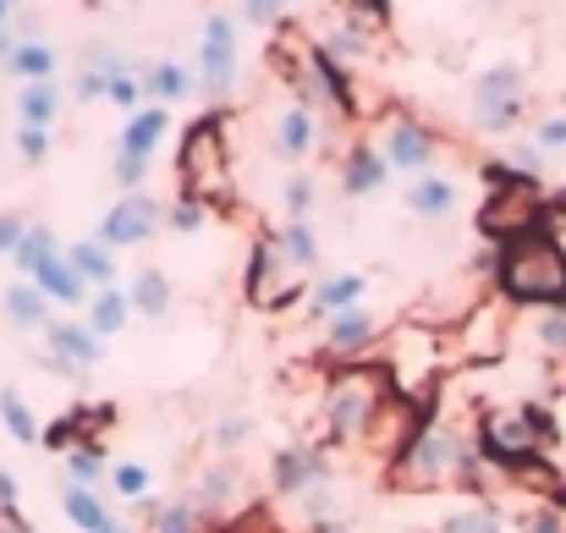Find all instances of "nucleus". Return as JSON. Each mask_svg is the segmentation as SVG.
Segmentation results:
<instances>
[{
    "label": "nucleus",
    "instance_id": "6e6552de",
    "mask_svg": "<svg viewBox=\"0 0 566 533\" xmlns=\"http://www.w3.org/2000/svg\"><path fill=\"white\" fill-rule=\"evenodd\" d=\"M314 286L303 281V270L275 248V237H264L259 248H253V259H248V303L259 309V314H281V309H292V303H303Z\"/></svg>",
    "mask_w": 566,
    "mask_h": 533
},
{
    "label": "nucleus",
    "instance_id": "37998d69",
    "mask_svg": "<svg viewBox=\"0 0 566 533\" xmlns=\"http://www.w3.org/2000/svg\"><path fill=\"white\" fill-rule=\"evenodd\" d=\"M281 198H286V215H292V220H308V215H314V203H319V187H314L308 177H292Z\"/></svg>",
    "mask_w": 566,
    "mask_h": 533
},
{
    "label": "nucleus",
    "instance_id": "bf43d9fd",
    "mask_svg": "<svg viewBox=\"0 0 566 533\" xmlns=\"http://www.w3.org/2000/svg\"><path fill=\"white\" fill-rule=\"evenodd\" d=\"M286 6H292V0H275V17H281V11H286Z\"/></svg>",
    "mask_w": 566,
    "mask_h": 533
},
{
    "label": "nucleus",
    "instance_id": "864d4df0",
    "mask_svg": "<svg viewBox=\"0 0 566 533\" xmlns=\"http://www.w3.org/2000/svg\"><path fill=\"white\" fill-rule=\"evenodd\" d=\"M144 177H149V166H144V160H116V181H122L127 192H138Z\"/></svg>",
    "mask_w": 566,
    "mask_h": 533
},
{
    "label": "nucleus",
    "instance_id": "58836bf2",
    "mask_svg": "<svg viewBox=\"0 0 566 533\" xmlns=\"http://www.w3.org/2000/svg\"><path fill=\"white\" fill-rule=\"evenodd\" d=\"M209 215H214L209 203H198V198H188V192H177V198H171V209H166V226H171V231H182V237H198V231L209 226Z\"/></svg>",
    "mask_w": 566,
    "mask_h": 533
},
{
    "label": "nucleus",
    "instance_id": "4be33fe9",
    "mask_svg": "<svg viewBox=\"0 0 566 533\" xmlns=\"http://www.w3.org/2000/svg\"><path fill=\"white\" fill-rule=\"evenodd\" d=\"M33 286L50 297V303H61V309H77L83 297H88V281L77 275V264L66 259V253H55V259H44L39 270H33Z\"/></svg>",
    "mask_w": 566,
    "mask_h": 533
},
{
    "label": "nucleus",
    "instance_id": "e433bc0d",
    "mask_svg": "<svg viewBox=\"0 0 566 533\" xmlns=\"http://www.w3.org/2000/svg\"><path fill=\"white\" fill-rule=\"evenodd\" d=\"M66 479L83 484V490H99V479H111L105 451H99V446H77V451H66Z\"/></svg>",
    "mask_w": 566,
    "mask_h": 533
},
{
    "label": "nucleus",
    "instance_id": "9d476101",
    "mask_svg": "<svg viewBox=\"0 0 566 533\" xmlns=\"http://www.w3.org/2000/svg\"><path fill=\"white\" fill-rule=\"evenodd\" d=\"M379 155L390 160V171H407V177H423L440 155V138L412 116V111H390L385 116V133H379Z\"/></svg>",
    "mask_w": 566,
    "mask_h": 533
},
{
    "label": "nucleus",
    "instance_id": "aec40b11",
    "mask_svg": "<svg viewBox=\"0 0 566 533\" xmlns=\"http://www.w3.org/2000/svg\"><path fill=\"white\" fill-rule=\"evenodd\" d=\"M61 512L77 523V533H133L94 490H83V484H72V479L61 484Z\"/></svg>",
    "mask_w": 566,
    "mask_h": 533
},
{
    "label": "nucleus",
    "instance_id": "dca6fc26",
    "mask_svg": "<svg viewBox=\"0 0 566 533\" xmlns=\"http://www.w3.org/2000/svg\"><path fill=\"white\" fill-rule=\"evenodd\" d=\"M166 133H171V111L166 105H144L138 116H127V127H122V144H116V160H155V149L166 144Z\"/></svg>",
    "mask_w": 566,
    "mask_h": 533
},
{
    "label": "nucleus",
    "instance_id": "8fccbe9b",
    "mask_svg": "<svg viewBox=\"0 0 566 533\" xmlns=\"http://www.w3.org/2000/svg\"><path fill=\"white\" fill-rule=\"evenodd\" d=\"M22 237H28V220L17 209H0V253H17Z\"/></svg>",
    "mask_w": 566,
    "mask_h": 533
},
{
    "label": "nucleus",
    "instance_id": "13d9d810",
    "mask_svg": "<svg viewBox=\"0 0 566 533\" xmlns=\"http://www.w3.org/2000/svg\"><path fill=\"white\" fill-rule=\"evenodd\" d=\"M314 533H347V523H336V518H331V523H319Z\"/></svg>",
    "mask_w": 566,
    "mask_h": 533
},
{
    "label": "nucleus",
    "instance_id": "72a5a7b5",
    "mask_svg": "<svg viewBox=\"0 0 566 533\" xmlns=\"http://www.w3.org/2000/svg\"><path fill=\"white\" fill-rule=\"evenodd\" d=\"M0 424L11 429V440H17V446H39V440H44V429H39V418L28 412V401H22V396H17L11 385L0 390Z\"/></svg>",
    "mask_w": 566,
    "mask_h": 533
},
{
    "label": "nucleus",
    "instance_id": "20e7f679",
    "mask_svg": "<svg viewBox=\"0 0 566 533\" xmlns=\"http://www.w3.org/2000/svg\"><path fill=\"white\" fill-rule=\"evenodd\" d=\"M177 181H182L177 192H188L209 209L237 203V192H231V144H226V116L220 111L198 116L188 127V138L177 149Z\"/></svg>",
    "mask_w": 566,
    "mask_h": 533
},
{
    "label": "nucleus",
    "instance_id": "473e14b6",
    "mask_svg": "<svg viewBox=\"0 0 566 533\" xmlns=\"http://www.w3.org/2000/svg\"><path fill=\"white\" fill-rule=\"evenodd\" d=\"M275 248H281L297 270H314V264H319V237H314L308 220H286V226L275 231Z\"/></svg>",
    "mask_w": 566,
    "mask_h": 533
},
{
    "label": "nucleus",
    "instance_id": "603ef678",
    "mask_svg": "<svg viewBox=\"0 0 566 533\" xmlns=\"http://www.w3.org/2000/svg\"><path fill=\"white\" fill-rule=\"evenodd\" d=\"M17 495H22L17 473H6V468H0V518H22V512H17Z\"/></svg>",
    "mask_w": 566,
    "mask_h": 533
},
{
    "label": "nucleus",
    "instance_id": "423d86ee",
    "mask_svg": "<svg viewBox=\"0 0 566 533\" xmlns=\"http://www.w3.org/2000/svg\"><path fill=\"white\" fill-rule=\"evenodd\" d=\"M551 440H556V424L539 407H495L479 418V457L495 468H528L545 457Z\"/></svg>",
    "mask_w": 566,
    "mask_h": 533
},
{
    "label": "nucleus",
    "instance_id": "a19ab883",
    "mask_svg": "<svg viewBox=\"0 0 566 533\" xmlns=\"http://www.w3.org/2000/svg\"><path fill=\"white\" fill-rule=\"evenodd\" d=\"M523 116H528V100H512V105H473V122H479L484 133H512Z\"/></svg>",
    "mask_w": 566,
    "mask_h": 533
},
{
    "label": "nucleus",
    "instance_id": "c03bdc74",
    "mask_svg": "<svg viewBox=\"0 0 566 533\" xmlns=\"http://www.w3.org/2000/svg\"><path fill=\"white\" fill-rule=\"evenodd\" d=\"M133 66H138V61H133ZM144 100H149V94H144L138 72H127V77H116V83H111V105H116V111L138 116V111H144Z\"/></svg>",
    "mask_w": 566,
    "mask_h": 533
},
{
    "label": "nucleus",
    "instance_id": "4d7b16f0",
    "mask_svg": "<svg viewBox=\"0 0 566 533\" xmlns=\"http://www.w3.org/2000/svg\"><path fill=\"white\" fill-rule=\"evenodd\" d=\"M11 11H17V6H11V0H0V33L11 28Z\"/></svg>",
    "mask_w": 566,
    "mask_h": 533
},
{
    "label": "nucleus",
    "instance_id": "a878e982",
    "mask_svg": "<svg viewBox=\"0 0 566 533\" xmlns=\"http://www.w3.org/2000/svg\"><path fill=\"white\" fill-rule=\"evenodd\" d=\"M512 100H528V72L517 61H501L473 77V105H512Z\"/></svg>",
    "mask_w": 566,
    "mask_h": 533
},
{
    "label": "nucleus",
    "instance_id": "1a4fd4ad",
    "mask_svg": "<svg viewBox=\"0 0 566 533\" xmlns=\"http://www.w3.org/2000/svg\"><path fill=\"white\" fill-rule=\"evenodd\" d=\"M390 385L401 401H423L429 396V379L440 374V336L429 325H401L390 336Z\"/></svg>",
    "mask_w": 566,
    "mask_h": 533
},
{
    "label": "nucleus",
    "instance_id": "49530a36",
    "mask_svg": "<svg viewBox=\"0 0 566 533\" xmlns=\"http://www.w3.org/2000/svg\"><path fill=\"white\" fill-rule=\"evenodd\" d=\"M72 100H77V105H99V100H111V77H99L94 66H83L77 83H72Z\"/></svg>",
    "mask_w": 566,
    "mask_h": 533
},
{
    "label": "nucleus",
    "instance_id": "a18cd8bd",
    "mask_svg": "<svg viewBox=\"0 0 566 533\" xmlns=\"http://www.w3.org/2000/svg\"><path fill=\"white\" fill-rule=\"evenodd\" d=\"M534 149H539V155H566V111L534 122Z\"/></svg>",
    "mask_w": 566,
    "mask_h": 533
},
{
    "label": "nucleus",
    "instance_id": "f257e3e1",
    "mask_svg": "<svg viewBox=\"0 0 566 533\" xmlns=\"http://www.w3.org/2000/svg\"><path fill=\"white\" fill-rule=\"evenodd\" d=\"M479 440L457 435L451 424H423L418 440L390 462V484L396 490H446V484H462L473 490L479 479Z\"/></svg>",
    "mask_w": 566,
    "mask_h": 533
},
{
    "label": "nucleus",
    "instance_id": "b1692460",
    "mask_svg": "<svg viewBox=\"0 0 566 533\" xmlns=\"http://www.w3.org/2000/svg\"><path fill=\"white\" fill-rule=\"evenodd\" d=\"M385 171H390V160L379 155L375 144H347V160H342V187L353 192V198H369L385 187Z\"/></svg>",
    "mask_w": 566,
    "mask_h": 533
},
{
    "label": "nucleus",
    "instance_id": "2eb2a0df",
    "mask_svg": "<svg viewBox=\"0 0 566 533\" xmlns=\"http://www.w3.org/2000/svg\"><path fill=\"white\" fill-rule=\"evenodd\" d=\"M379 336H385V325H379V314H369L364 303L347 309V314H336V320H325V353L331 357H364Z\"/></svg>",
    "mask_w": 566,
    "mask_h": 533
},
{
    "label": "nucleus",
    "instance_id": "052dcab7",
    "mask_svg": "<svg viewBox=\"0 0 566 533\" xmlns=\"http://www.w3.org/2000/svg\"><path fill=\"white\" fill-rule=\"evenodd\" d=\"M127 6H138V0H127Z\"/></svg>",
    "mask_w": 566,
    "mask_h": 533
},
{
    "label": "nucleus",
    "instance_id": "c85d7f7f",
    "mask_svg": "<svg viewBox=\"0 0 566 533\" xmlns=\"http://www.w3.org/2000/svg\"><path fill=\"white\" fill-rule=\"evenodd\" d=\"M66 259H72V264H77V275H83L88 286H99V292H105V286H116V275H122V270H116V248H105L99 237L72 242V248H66Z\"/></svg>",
    "mask_w": 566,
    "mask_h": 533
},
{
    "label": "nucleus",
    "instance_id": "09e8293b",
    "mask_svg": "<svg viewBox=\"0 0 566 533\" xmlns=\"http://www.w3.org/2000/svg\"><path fill=\"white\" fill-rule=\"evenodd\" d=\"M248 435H253V418H242V412L237 418H220L214 424V451H237Z\"/></svg>",
    "mask_w": 566,
    "mask_h": 533
},
{
    "label": "nucleus",
    "instance_id": "9b49d317",
    "mask_svg": "<svg viewBox=\"0 0 566 533\" xmlns=\"http://www.w3.org/2000/svg\"><path fill=\"white\" fill-rule=\"evenodd\" d=\"M166 209L171 203H160L155 192H127L122 203H111V215L99 220V242L105 248H138V242H149L160 226H166Z\"/></svg>",
    "mask_w": 566,
    "mask_h": 533
},
{
    "label": "nucleus",
    "instance_id": "4c0bfd02",
    "mask_svg": "<svg viewBox=\"0 0 566 533\" xmlns=\"http://www.w3.org/2000/svg\"><path fill=\"white\" fill-rule=\"evenodd\" d=\"M149 484H155V479H149L144 462H116V468H111V490H116L122 501H133V506L149 501Z\"/></svg>",
    "mask_w": 566,
    "mask_h": 533
},
{
    "label": "nucleus",
    "instance_id": "6ab92c4d",
    "mask_svg": "<svg viewBox=\"0 0 566 533\" xmlns=\"http://www.w3.org/2000/svg\"><path fill=\"white\" fill-rule=\"evenodd\" d=\"M364 292H369V275H364V270H336V275L314 281V292H308V309H314L319 320H336V314L358 309V303H364Z\"/></svg>",
    "mask_w": 566,
    "mask_h": 533
},
{
    "label": "nucleus",
    "instance_id": "cd10ccee",
    "mask_svg": "<svg viewBox=\"0 0 566 533\" xmlns=\"http://www.w3.org/2000/svg\"><path fill=\"white\" fill-rule=\"evenodd\" d=\"M198 512H214V518H226L237 501H242V473L231 468V462H214L203 479H198Z\"/></svg>",
    "mask_w": 566,
    "mask_h": 533
},
{
    "label": "nucleus",
    "instance_id": "6e6d98bb",
    "mask_svg": "<svg viewBox=\"0 0 566 533\" xmlns=\"http://www.w3.org/2000/svg\"><path fill=\"white\" fill-rule=\"evenodd\" d=\"M0 533H28V523L22 518H0Z\"/></svg>",
    "mask_w": 566,
    "mask_h": 533
},
{
    "label": "nucleus",
    "instance_id": "de8ad7c7",
    "mask_svg": "<svg viewBox=\"0 0 566 533\" xmlns=\"http://www.w3.org/2000/svg\"><path fill=\"white\" fill-rule=\"evenodd\" d=\"M11 144H17V155H22L28 166H39V160L50 155V127H17Z\"/></svg>",
    "mask_w": 566,
    "mask_h": 533
},
{
    "label": "nucleus",
    "instance_id": "f704fd0d",
    "mask_svg": "<svg viewBox=\"0 0 566 533\" xmlns=\"http://www.w3.org/2000/svg\"><path fill=\"white\" fill-rule=\"evenodd\" d=\"M336 6V17L347 22V28H358V33H385L390 28V0H331Z\"/></svg>",
    "mask_w": 566,
    "mask_h": 533
},
{
    "label": "nucleus",
    "instance_id": "f3484780",
    "mask_svg": "<svg viewBox=\"0 0 566 533\" xmlns=\"http://www.w3.org/2000/svg\"><path fill=\"white\" fill-rule=\"evenodd\" d=\"M314 144H319V122H314V111L308 105H286L281 116H275V133H270V149H275V160H308L314 155Z\"/></svg>",
    "mask_w": 566,
    "mask_h": 533
},
{
    "label": "nucleus",
    "instance_id": "a211bd4d",
    "mask_svg": "<svg viewBox=\"0 0 566 533\" xmlns=\"http://www.w3.org/2000/svg\"><path fill=\"white\" fill-rule=\"evenodd\" d=\"M138 72V83H144V94L155 100V105H177V100H188L192 88H198V72H188V66H177L171 55H160V61H138L133 66Z\"/></svg>",
    "mask_w": 566,
    "mask_h": 533
},
{
    "label": "nucleus",
    "instance_id": "7ed1b4c3",
    "mask_svg": "<svg viewBox=\"0 0 566 533\" xmlns=\"http://www.w3.org/2000/svg\"><path fill=\"white\" fill-rule=\"evenodd\" d=\"M484 181H490V198H484V209H479V231H484L490 242L506 248V242H517V237H528V231L545 226L551 198H545L539 177L517 171L512 160H490V166H484Z\"/></svg>",
    "mask_w": 566,
    "mask_h": 533
},
{
    "label": "nucleus",
    "instance_id": "680f3d73",
    "mask_svg": "<svg viewBox=\"0 0 566 533\" xmlns=\"http://www.w3.org/2000/svg\"><path fill=\"white\" fill-rule=\"evenodd\" d=\"M11 6H17V0H11Z\"/></svg>",
    "mask_w": 566,
    "mask_h": 533
},
{
    "label": "nucleus",
    "instance_id": "5fc2aeb1",
    "mask_svg": "<svg viewBox=\"0 0 566 533\" xmlns=\"http://www.w3.org/2000/svg\"><path fill=\"white\" fill-rule=\"evenodd\" d=\"M253 28H270V17H275V0H248V11H242Z\"/></svg>",
    "mask_w": 566,
    "mask_h": 533
},
{
    "label": "nucleus",
    "instance_id": "412c9836",
    "mask_svg": "<svg viewBox=\"0 0 566 533\" xmlns=\"http://www.w3.org/2000/svg\"><path fill=\"white\" fill-rule=\"evenodd\" d=\"M501 342H506V309H473L468 320H462V353L473 357V363H495L501 357Z\"/></svg>",
    "mask_w": 566,
    "mask_h": 533
},
{
    "label": "nucleus",
    "instance_id": "bb28decb",
    "mask_svg": "<svg viewBox=\"0 0 566 533\" xmlns=\"http://www.w3.org/2000/svg\"><path fill=\"white\" fill-rule=\"evenodd\" d=\"M17 127H50L55 133V122H61V83H22L17 88Z\"/></svg>",
    "mask_w": 566,
    "mask_h": 533
},
{
    "label": "nucleus",
    "instance_id": "ddd939ff",
    "mask_svg": "<svg viewBox=\"0 0 566 533\" xmlns=\"http://www.w3.org/2000/svg\"><path fill=\"white\" fill-rule=\"evenodd\" d=\"M270 484H275V495H297V501H303L314 484H331V457H325V446H286V451H275Z\"/></svg>",
    "mask_w": 566,
    "mask_h": 533
},
{
    "label": "nucleus",
    "instance_id": "7c9ffc66",
    "mask_svg": "<svg viewBox=\"0 0 566 533\" xmlns=\"http://www.w3.org/2000/svg\"><path fill=\"white\" fill-rule=\"evenodd\" d=\"M127 320H133V297H127L122 286H105V292H94V303H88V331H94L99 342L122 336V331H127Z\"/></svg>",
    "mask_w": 566,
    "mask_h": 533
},
{
    "label": "nucleus",
    "instance_id": "79ce46f5",
    "mask_svg": "<svg viewBox=\"0 0 566 533\" xmlns=\"http://www.w3.org/2000/svg\"><path fill=\"white\" fill-rule=\"evenodd\" d=\"M517 523H523V533H566V501H539Z\"/></svg>",
    "mask_w": 566,
    "mask_h": 533
},
{
    "label": "nucleus",
    "instance_id": "f8f14e48",
    "mask_svg": "<svg viewBox=\"0 0 566 533\" xmlns=\"http://www.w3.org/2000/svg\"><path fill=\"white\" fill-rule=\"evenodd\" d=\"M44 347H50V368L66 379H83L94 363H105V342L88 331V320H55L44 331Z\"/></svg>",
    "mask_w": 566,
    "mask_h": 533
},
{
    "label": "nucleus",
    "instance_id": "c9c22d12",
    "mask_svg": "<svg viewBox=\"0 0 566 533\" xmlns=\"http://www.w3.org/2000/svg\"><path fill=\"white\" fill-rule=\"evenodd\" d=\"M61 248H55V231L50 226H28V237L17 242V253H11V264H17V275H33L44 259H55Z\"/></svg>",
    "mask_w": 566,
    "mask_h": 533
},
{
    "label": "nucleus",
    "instance_id": "2f4dec72",
    "mask_svg": "<svg viewBox=\"0 0 566 533\" xmlns=\"http://www.w3.org/2000/svg\"><path fill=\"white\" fill-rule=\"evenodd\" d=\"M144 518L155 523V533H198L203 529V512L198 501H144Z\"/></svg>",
    "mask_w": 566,
    "mask_h": 533
},
{
    "label": "nucleus",
    "instance_id": "4468645a",
    "mask_svg": "<svg viewBox=\"0 0 566 533\" xmlns=\"http://www.w3.org/2000/svg\"><path fill=\"white\" fill-rule=\"evenodd\" d=\"M401 203H407V215H418V220H451V215L462 209V187L451 177H440V171H423V177H407Z\"/></svg>",
    "mask_w": 566,
    "mask_h": 533
},
{
    "label": "nucleus",
    "instance_id": "39448f33",
    "mask_svg": "<svg viewBox=\"0 0 566 533\" xmlns=\"http://www.w3.org/2000/svg\"><path fill=\"white\" fill-rule=\"evenodd\" d=\"M396 401V385H390V368L364 363V368H342L325 390V424H331V440H369L385 407Z\"/></svg>",
    "mask_w": 566,
    "mask_h": 533
},
{
    "label": "nucleus",
    "instance_id": "f03ea898",
    "mask_svg": "<svg viewBox=\"0 0 566 533\" xmlns=\"http://www.w3.org/2000/svg\"><path fill=\"white\" fill-rule=\"evenodd\" d=\"M495 281L512 303H539V309L566 303V248L551 231H528V237L501 248Z\"/></svg>",
    "mask_w": 566,
    "mask_h": 533
},
{
    "label": "nucleus",
    "instance_id": "393cba45",
    "mask_svg": "<svg viewBox=\"0 0 566 533\" xmlns=\"http://www.w3.org/2000/svg\"><path fill=\"white\" fill-rule=\"evenodd\" d=\"M17 83H55V72H61V55H55V44H44V39H22L6 61H0Z\"/></svg>",
    "mask_w": 566,
    "mask_h": 533
},
{
    "label": "nucleus",
    "instance_id": "ea45409f",
    "mask_svg": "<svg viewBox=\"0 0 566 533\" xmlns=\"http://www.w3.org/2000/svg\"><path fill=\"white\" fill-rule=\"evenodd\" d=\"M440 533H506L501 523V512H490V506H468V512H451Z\"/></svg>",
    "mask_w": 566,
    "mask_h": 533
},
{
    "label": "nucleus",
    "instance_id": "3c124183",
    "mask_svg": "<svg viewBox=\"0 0 566 533\" xmlns=\"http://www.w3.org/2000/svg\"><path fill=\"white\" fill-rule=\"evenodd\" d=\"M539 347L566 353V314H545V320H539Z\"/></svg>",
    "mask_w": 566,
    "mask_h": 533
},
{
    "label": "nucleus",
    "instance_id": "5701e85b",
    "mask_svg": "<svg viewBox=\"0 0 566 533\" xmlns=\"http://www.w3.org/2000/svg\"><path fill=\"white\" fill-rule=\"evenodd\" d=\"M0 309H6L11 331H50V325H55V320H50V297H44L33 281H11V286L0 292Z\"/></svg>",
    "mask_w": 566,
    "mask_h": 533
},
{
    "label": "nucleus",
    "instance_id": "c756f323",
    "mask_svg": "<svg viewBox=\"0 0 566 533\" xmlns=\"http://www.w3.org/2000/svg\"><path fill=\"white\" fill-rule=\"evenodd\" d=\"M127 297H133V314L166 320V314H171V275H166V270H138V275L127 281Z\"/></svg>",
    "mask_w": 566,
    "mask_h": 533
},
{
    "label": "nucleus",
    "instance_id": "0eeeda50",
    "mask_svg": "<svg viewBox=\"0 0 566 533\" xmlns=\"http://www.w3.org/2000/svg\"><path fill=\"white\" fill-rule=\"evenodd\" d=\"M237 66H242V28H237V17L231 11H209L203 17V33H198V88L214 100V105H226V94H231V83H237Z\"/></svg>",
    "mask_w": 566,
    "mask_h": 533
}]
</instances>
